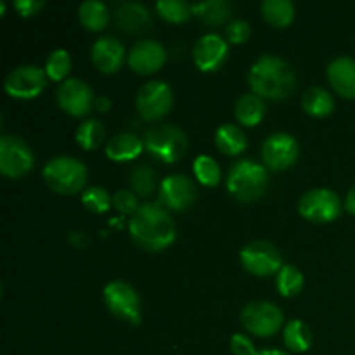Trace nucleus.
<instances>
[{"mask_svg":"<svg viewBox=\"0 0 355 355\" xmlns=\"http://www.w3.org/2000/svg\"><path fill=\"white\" fill-rule=\"evenodd\" d=\"M128 231L135 245L146 252H162L168 248L177 236L175 222L165 207L144 203L132 215Z\"/></svg>","mask_w":355,"mask_h":355,"instance_id":"obj_1","label":"nucleus"},{"mask_svg":"<svg viewBox=\"0 0 355 355\" xmlns=\"http://www.w3.org/2000/svg\"><path fill=\"white\" fill-rule=\"evenodd\" d=\"M253 94L262 99L283 101L297 87V75L290 62L274 54H263L253 62L248 73Z\"/></svg>","mask_w":355,"mask_h":355,"instance_id":"obj_2","label":"nucleus"},{"mask_svg":"<svg viewBox=\"0 0 355 355\" xmlns=\"http://www.w3.org/2000/svg\"><path fill=\"white\" fill-rule=\"evenodd\" d=\"M227 191L239 201H255L262 196L269 186V172L266 166L253 159H239L229 168Z\"/></svg>","mask_w":355,"mask_h":355,"instance_id":"obj_3","label":"nucleus"},{"mask_svg":"<svg viewBox=\"0 0 355 355\" xmlns=\"http://www.w3.org/2000/svg\"><path fill=\"white\" fill-rule=\"evenodd\" d=\"M85 163L73 156H55L44 166V180L54 193L71 196L83 191L87 184Z\"/></svg>","mask_w":355,"mask_h":355,"instance_id":"obj_4","label":"nucleus"},{"mask_svg":"<svg viewBox=\"0 0 355 355\" xmlns=\"http://www.w3.org/2000/svg\"><path fill=\"white\" fill-rule=\"evenodd\" d=\"M187 135L182 128L172 123L153 125L146 130L144 148L153 158L163 163H175L186 155Z\"/></svg>","mask_w":355,"mask_h":355,"instance_id":"obj_5","label":"nucleus"},{"mask_svg":"<svg viewBox=\"0 0 355 355\" xmlns=\"http://www.w3.org/2000/svg\"><path fill=\"white\" fill-rule=\"evenodd\" d=\"M241 322L245 329L260 338L274 336L284 322L283 311L272 302L255 300L250 302L241 311Z\"/></svg>","mask_w":355,"mask_h":355,"instance_id":"obj_6","label":"nucleus"},{"mask_svg":"<svg viewBox=\"0 0 355 355\" xmlns=\"http://www.w3.org/2000/svg\"><path fill=\"white\" fill-rule=\"evenodd\" d=\"M342 200L338 194L326 187L307 191L298 201V211L304 218L314 224H328L342 214Z\"/></svg>","mask_w":355,"mask_h":355,"instance_id":"obj_7","label":"nucleus"},{"mask_svg":"<svg viewBox=\"0 0 355 355\" xmlns=\"http://www.w3.org/2000/svg\"><path fill=\"white\" fill-rule=\"evenodd\" d=\"M103 298L107 311L118 319L134 326L141 324V298L132 284L125 281H111L104 288Z\"/></svg>","mask_w":355,"mask_h":355,"instance_id":"obj_8","label":"nucleus"},{"mask_svg":"<svg viewBox=\"0 0 355 355\" xmlns=\"http://www.w3.org/2000/svg\"><path fill=\"white\" fill-rule=\"evenodd\" d=\"M35 156L30 146L17 135L0 137V172L9 179H21L31 172Z\"/></svg>","mask_w":355,"mask_h":355,"instance_id":"obj_9","label":"nucleus"},{"mask_svg":"<svg viewBox=\"0 0 355 355\" xmlns=\"http://www.w3.org/2000/svg\"><path fill=\"white\" fill-rule=\"evenodd\" d=\"M135 106L146 121H155L170 113L173 106V90L162 80L146 82L135 96Z\"/></svg>","mask_w":355,"mask_h":355,"instance_id":"obj_10","label":"nucleus"},{"mask_svg":"<svg viewBox=\"0 0 355 355\" xmlns=\"http://www.w3.org/2000/svg\"><path fill=\"white\" fill-rule=\"evenodd\" d=\"M239 259L250 274L259 277L274 276L284 266L279 250L269 241L248 243L239 253Z\"/></svg>","mask_w":355,"mask_h":355,"instance_id":"obj_11","label":"nucleus"},{"mask_svg":"<svg viewBox=\"0 0 355 355\" xmlns=\"http://www.w3.org/2000/svg\"><path fill=\"white\" fill-rule=\"evenodd\" d=\"M55 99L59 107L69 116L83 118L96 107L97 97L94 96V90L87 82L80 78H68L59 83Z\"/></svg>","mask_w":355,"mask_h":355,"instance_id":"obj_12","label":"nucleus"},{"mask_svg":"<svg viewBox=\"0 0 355 355\" xmlns=\"http://www.w3.org/2000/svg\"><path fill=\"white\" fill-rule=\"evenodd\" d=\"M47 85V73L40 66L21 64L7 75L3 89L14 99H35Z\"/></svg>","mask_w":355,"mask_h":355,"instance_id":"obj_13","label":"nucleus"},{"mask_svg":"<svg viewBox=\"0 0 355 355\" xmlns=\"http://www.w3.org/2000/svg\"><path fill=\"white\" fill-rule=\"evenodd\" d=\"M300 155V146L297 139L286 132H274L263 141L262 158L267 168L283 172L297 163Z\"/></svg>","mask_w":355,"mask_h":355,"instance_id":"obj_14","label":"nucleus"},{"mask_svg":"<svg viewBox=\"0 0 355 355\" xmlns=\"http://www.w3.org/2000/svg\"><path fill=\"white\" fill-rule=\"evenodd\" d=\"M159 203L173 211H184L196 201L198 187L184 173H172L159 182Z\"/></svg>","mask_w":355,"mask_h":355,"instance_id":"obj_15","label":"nucleus"},{"mask_svg":"<svg viewBox=\"0 0 355 355\" xmlns=\"http://www.w3.org/2000/svg\"><path fill=\"white\" fill-rule=\"evenodd\" d=\"M166 61V51L158 40L146 38L137 42L128 52L127 62L130 69L139 75H153L159 71Z\"/></svg>","mask_w":355,"mask_h":355,"instance_id":"obj_16","label":"nucleus"},{"mask_svg":"<svg viewBox=\"0 0 355 355\" xmlns=\"http://www.w3.org/2000/svg\"><path fill=\"white\" fill-rule=\"evenodd\" d=\"M229 55V44L218 33H207L194 44V64L205 73L217 71Z\"/></svg>","mask_w":355,"mask_h":355,"instance_id":"obj_17","label":"nucleus"},{"mask_svg":"<svg viewBox=\"0 0 355 355\" xmlns=\"http://www.w3.org/2000/svg\"><path fill=\"white\" fill-rule=\"evenodd\" d=\"M113 19L118 30H121L123 33L139 35L151 28L153 14L144 3L121 2L114 9Z\"/></svg>","mask_w":355,"mask_h":355,"instance_id":"obj_18","label":"nucleus"},{"mask_svg":"<svg viewBox=\"0 0 355 355\" xmlns=\"http://www.w3.org/2000/svg\"><path fill=\"white\" fill-rule=\"evenodd\" d=\"M90 55L94 66L107 75L120 71L125 58H128V54H125L123 44L114 37H101L99 40L94 42Z\"/></svg>","mask_w":355,"mask_h":355,"instance_id":"obj_19","label":"nucleus"},{"mask_svg":"<svg viewBox=\"0 0 355 355\" xmlns=\"http://www.w3.org/2000/svg\"><path fill=\"white\" fill-rule=\"evenodd\" d=\"M329 83L345 99L355 101V59L350 55H338L326 69Z\"/></svg>","mask_w":355,"mask_h":355,"instance_id":"obj_20","label":"nucleus"},{"mask_svg":"<svg viewBox=\"0 0 355 355\" xmlns=\"http://www.w3.org/2000/svg\"><path fill=\"white\" fill-rule=\"evenodd\" d=\"M144 141L130 132H121L111 137L106 144V156L113 162H132L142 155Z\"/></svg>","mask_w":355,"mask_h":355,"instance_id":"obj_21","label":"nucleus"},{"mask_svg":"<svg viewBox=\"0 0 355 355\" xmlns=\"http://www.w3.org/2000/svg\"><path fill=\"white\" fill-rule=\"evenodd\" d=\"M236 120L246 127H257L266 116V101L257 94H245L236 101Z\"/></svg>","mask_w":355,"mask_h":355,"instance_id":"obj_22","label":"nucleus"},{"mask_svg":"<svg viewBox=\"0 0 355 355\" xmlns=\"http://www.w3.org/2000/svg\"><path fill=\"white\" fill-rule=\"evenodd\" d=\"M193 14L208 26H220L232 16V6L227 0H205L193 3Z\"/></svg>","mask_w":355,"mask_h":355,"instance_id":"obj_23","label":"nucleus"},{"mask_svg":"<svg viewBox=\"0 0 355 355\" xmlns=\"http://www.w3.org/2000/svg\"><path fill=\"white\" fill-rule=\"evenodd\" d=\"M215 144L224 155L236 156L241 155L248 148V139H246V134L241 130V127L234 123H225L215 132Z\"/></svg>","mask_w":355,"mask_h":355,"instance_id":"obj_24","label":"nucleus"},{"mask_svg":"<svg viewBox=\"0 0 355 355\" xmlns=\"http://www.w3.org/2000/svg\"><path fill=\"white\" fill-rule=\"evenodd\" d=\"M302 107L307 114L315 118L329 116L335 110V99L322 87H311L302 96Z\"/></svg>","mask_w":355,"mask_h":355,"instance_id":"obj_25","label":"nucleus"},{"mask_svg":"<svg viewBox=\"0 0 355 355\" xmlns=\"http://www.w3.org/2000/svg\"><path fill=\"white\" fill-rule=\"evenodd\" d=\"M263 19L277 28H286L295 19V3L291 0H263L260 3Z\"/></svg>","mask_w":355,"mask_h":355,"instance_id":"obj_26","label":"nucleus"},{"mask_svg":"<svg viewBox=\"0 0 355 355\" xmlns=\"http://www.w3.org/2000/svg\"><path fill=\"white\" fill-rule=\"evenodd\" d=\"M78 19L87 30L101 31L110 23V9L101 0H87L78 7Z\"/></svg>","mask_w":355,"mask_h":355,"instance_id":"obj_27","label":"nucleus"},{"mask_svg":"<svg viewBox=\"0 0 355 355\" xmlns=\"http://www.w3.org/2000/svg\"><path fill=\"white\" fill-rule=\"evenodd\" d=\"M283 342L291 352H307L312 345V331L300 319H291L283 331Z\"/></svg>","mask_w":355,"mask_h":355,"instance_id":"obj_28","label":"nucleus"},{"mask_svg":"<svg viewBox=\"0 0 355 355\" xmlns=\"http://www.w3.org/2000/svg\"><path fill=\"white\" fill-rule=\"evenodd\" d=\"M104 137H106V128H104L103 121L97 120V118H89L83 123H80L75 134L76 142L85 151H94V149L99 148Z\"/></svg>","mask_w":355,"mask_h":355,"instance_id":"obj_29","label":"nucleus"},{"mask_svg":"<svg viewBox=\"0 0 355 355\" xmlns=\"http://www.w3.org/2000/svg\"><path fill=\"white\" fill-rule=\"evenodd\" d=\"M128 182H130L132 193L137 194L141 198H149L156 191V172L153 166L149 165H137L132 168L130 175H128Z\"/></svg>","mask_w":355,"mask_h":355,"instance_id":"obj_30","label":"nucleus"},{"mask_svg":"<svg viewBox=\"0 0 355 355\" xmlns=\"http://www.w3.org/2000/svg\"><path fill=\"white\" fill-rule=\"evenodd\" d=\"M304 283L305 279L302 270L298 269V267L291 266V263H284V266L281 267L279 272H277V277H276L277 291L286 298L297 297V295L302 291V288H304Z\"/></svg>","mask_w":355,"mask_h":355,"instance_id":"obj_31","label":"nucleus"},{"mask_svg":"<svg viewBox=\"0 0 355 355\" xmlns=\"http://www.w3.org/2000/svg\"><path fill=\"white\" fill-rule=\"evenodd\" d=\"M44 69L47 73V78L62 83L68 80L69 71H71V55L64 49H55L47 55Z\"/></svg>","mask_w":355,"mask_h":355,"instance_id":"obj_32","label":"nucleus"},{"mask_svg":"<svg viewBox=\"0 0 355 355\" xmlns=\"http://www.w3.org/2000/svg\"><path fill=\"white\" fill-rule=\"evenodd\" d=\"M194 177L200 184L208 187H215L220 182V166H218L217 159L211 158L208 155H200L194 159Z\"/></svg>","mask_w":355,"mask_h":355,"instance_id":"obj_33","label":"nucleus"},{"mask_svg":"<svg viewBox=\"0 0 355 355\" xmlns=\"http://www.w3.org/2000/svg\"><path fill=\"white\" fill-rule=\"evenodd\" d=\"M156 10L168 23H184L193 16V6L186 0H159Z\"/></svg>","mask_w":355,"mask_h":355,"instance_id":"obj_34","label":"nucleus"},{"mask_svg":"<svg viewBox=\"0 0 355 355\" xmlns=\"http://www.w3.org/2000/svg\"><path fill=\"white\" fill-rule=\"evenodd\" d=\"M82 203L92 214H104V211L110 210L111 203H113V198L110 196V193L104 187L92 186L83 191Z\"/></svg>","mask_w":355,"mask_h":355,"instance_id":"obj_35","label":"nucleus"},{"mask_svg":"<svg viewBox=\"0 0 355 355\" xmlns=\"http://www.w3.org/2000/svg\"><path fill=\"white\" fill-rule=\"evenodd\" d=\"M113 207L123 215H134L139 210L137 194L132 193L130 189H120L113 194Z\"/></svg>","mask_w":355,"mask_h":355,"instance_id":"obj_36","label":"nucleus"},{"mask_svg":"<svg viewBox=\"0 0 355 355\" xmlns=\"http://www.w3.org/2000/svg\"><path fill=\"white\" fill-rule=\"evenodd\" d=\"M252 35V26L245 19H234L225 28V37L232 44H245Z\"/></svg>","mask_w":355,"mask_h":355,"instance_id":"obj_37","label":"nucleus"},{"mask_svg":"<svg viewBox=\"0 0 355 355\" xmlns=\"http://www.w3.org/2000/svg\"><path fill=\"white\" fill-rule=\"evenodd\" d=\"M231 352L234 355H255L257 350L250 336L236 333L231 336Z\"/></svg>","mask_w":355,"mask_h":355,"instance_id":"obj_38","label":"nucleus"},{"mask_svg":"<svg viewBox=\"0 0 355 355\" xmlns=\"http://www.w3.org/2000/svg\"><path fill=\"white\" fill-rule=\"evenodd\" d=\"M44 6H45L44 0H17V2H14V7H16L17 12H19L23 17L35 16L38 10L44 9Z\"/></svg>","mask_w":355,"mask_h":355,"instance_id":"obj_39","label":"nucleus"},{"mask_svg":"<svg viewBox=\"0 0 355 355\" xmlns=\"http://www.w3.org/2000/svg\"><path fill=\"white\" fill-rule=\"evenodd\" d=\"M68 239H69V243H71V245L78 250H83L87 245H89V238H87L85 232L73 231V232H69Z\"/></svg>","mask_w":355,"mask_h":355,"instance_id":"obj_40","label":"nucleus"},{"mask_svg":"<svg viewBox=\"0 0 355 355\" xmlns=\"http://www.w3.org/2000/svg\"><path fill=\"white\" fill-rule=\"evenodd\" d=\"M345 208L349 214L355 215V184L352 187H350V191L347 193V198H345Z\"/></svg>","mask_w":355,"mask_h":355,"instance_id":"obj_41","label":"nucleus"},{"mask_svg":"<svg viewBox=\"0 0 355 355\" xmlns=\"http://www.w3.org/2000/svg\"><path fill=\"white\" fill-rule=\"evenodd\" d=\"M96 107L97 111H101V113H106V111L111 110V101L107 99L106 96H99L96 99Z\"/></svg>","mask_w":355,"mask_h":355,"instance_id":"obj_42","label":"nucleus"},{"mask_svg":"<svg viewBox=\"0 0 355 355\" xmlns=\"http://www.w3.org/2000/svg\"><path fill=\"white\" fill-rule=\"evenodd\" d=\"M255 355H291V354L284 352V350H277V349H263V350H259Z\"/></svg>","mask_w":355,"mask_h":355,"instance_id":"obj_43","label":"nucleus"},{"mask_svg":"<svg viewBox=\"0 0 355 355\" xmlns=\"http://www.w3.org/2000/svg\"><path fill=\"white\" fill-rule=\"evenodd\" d=\"M3 12H6V3L0 2V14H3Z\"/></svg>","mask_w":355,"mask_h":355,"instance_id":"obj_44","label":"nucleus"}]
</instances>
